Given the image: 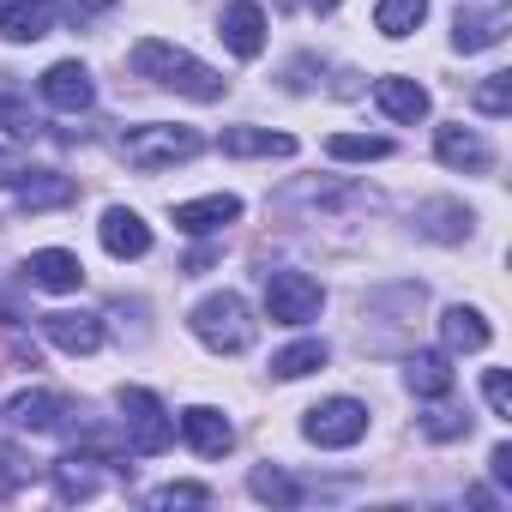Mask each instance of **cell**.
I'll use <instances>...</instances> for the list:
<instances>
[{
  "label": "cell",
  "instance_id": "cell-1",
  "mask_svg": "<svg viewBox=\"0 0 512 512\" xmlns=\"http://www.w3.org/2000/svg\"><path fill=\"white\" fill-rule=\"evenodd\" d=\"M133 73L151 79V85H163V91H175V97H193V103H217L229 91V79L217 67H205L199 55H187V49H175L163 37H145L133 49Z\"/></svg>",
  "mask_w": 512,
  "mask_h": 512
},
{
  "label": "cell",
  "instance_id": "cell-2",
  "mask_svg": "<svg viewBox=\"0 0 512 512\" xmlns=\"http://www.w3.org/2000/svg\"><path fill=\"white\" fill-rule=\"evenodd\" d=\"M187 326H193V338H199L205 350H217V356H241L253 338H260V320H253V308H247L235 290L205 296V302L187 314Z\"/></svg>",
  "mask_w": 512,
  "mask_h": 512
},
{
  "label": "cell",
  "instance_id": "cell-3",
  "mask_svg": "<svg viewBox=\"0 0 512 512\" xmlns=\"http://www.w3.org/2000/svg\"><path fill=\"white\" fill-rule=\"evenodd\" d=\"M272 205H278V211H302V205H308L314 217H350V211H374L380 193L362 187V181H344V175H302V181L278 187Z\"/></svg>",
  "mask_w": 512,
  "mask_h": 512
},
{
  "label": "cell",
  "instance_id": "cell-4",
  "mask_svg": "<svg viewBox=\"0 0 512 512\" xmlns=\"http://www.w3.org/2000/svg\"><path fill=\"white\" fill-rule=\"evenodd\" d=\"M205 151V139L193 127H169V121H145V127H127L121 133V157L133 169H175V163H193Z\"/></svg>",
  "mask_w": 512,
  "mask_h": 512
},
{
  "label": "cell",
  "instance_id": "cell-5",
  "mask_svg": "<svg viewBox=\"0 0 512 512\" xmlns=\"http://www.w3.org/2000/svg\"><path fill=\"white\" fill-rule=\"evenodd\" d=\"M121 434H127V452L157 458V452H169V440H175V416L163 410L157 392H145V386H121Z\"/></svg>",
  "mask_w": 512,
  "mask_h": 512
},
{
  "label": "cell",
  "instance_id": "cell-6",
  "mask_svg": "<svg viewBox=\"0 0 512 512\" xmlns=\"http://www.w3.org/2000/svg\"><path fill=\"white\" fill-rule=\"evenodd\" d=\"M302 440L320 452H350L368 440V404L362 398H326L302 416Z\"/></svg>",
  "mask_w": 512,
  "mask_h": 512
},
{
  "label": "cell",
  "instance_id": "cell-7",
  "mask_svg": "<svg viewBox=\"0 0 512 512\" xmlns=\"http://www.w3.org/2000/svg\"><path fill=\"white\" fill-rule=\"evenodd\" d=\"M320 308H326L320 278H308V272H296V266L266 272V314H272L278 326H308V320H320Z\"/></svg>",
  "mask_w": 512,
  "mask_h": 512
},
{
  "label": "cell",
  "instance_id": "cell-8",
  "mask_svg": "<svg viewBox=\"0 0 512 512\" xmlns=\"http://www.w3.org/2000/svg\"><path fill=\"white\" fill-rule=\"evenodd\" d=\"M217 37L235 61H260L266 55V13H260V0H229L223 19H217Z\"/></svg>",
  "mask_w": 512,
  "mask_h": 512
},
{
  "label": "cell",
  "instance_id": "cell-9",
  "mask_svg": "<svg viewBox=\"0 0 512 512\" xmlns=\"http://www.w3.org/2000/svg\"><path fill=\"white\" fill-rule=\"evenodd\" d=\"M434 157H440L446 169H458V175H488V169H494L488 139H482L476 127H464V121H446V127L434 133Z\"/></svg>",
  "mask_w": 512,
  "mask_h": 512
},
{
  "label": "cell",
  "instance_id": "cell-10",
  "mask_svg": "<svg viewBox=\"0 0 512 512\" xmlns=\"http://www.w3.org/2000/svg\"><path fill=\"white\" fill-rule=\"evenodd\" d=\"M43 103L61 109V115H85L97 103V85H91V67L85 61H55L43 73Z\"/></svg>",
  "mask_w": 512,
  "mask_h": 512
},
{
  "label": "cell",
  "instance_id": "cell-11",
  "mask_svg": "<svg viewBox=\"0 0 512 512\" xmlns=\"http://www.w3.org/2000/svg\"><path fill=\"white\" fill-rule=\"evenodd\" d=\"M43 338H49L55 350H67V356H97V350H103V314L55 308V314H43Z\"/></svg>",
  "mask_w": 512,
  "mask_h": 512
},
{
  "label": "cell",
  "instance_id": "cell-12",
  "mask_svg": "<svg viewBox=\"0 0 512 512\" xmlns=\"http://www.w3.org/2000/svg\"><path fill=\"white\" fill-rule=\"evenodd\" d=\"M416 235H428L440 247H458V241L476 235V211L458 205V199H422L416 205Z\"/></svg>",
  "mask_w": 512,
  "mask_h": 512
},
{
  "label": "cell",
  "instance_id": "cell-13",
  "mask_svg": "<svg viewBox=\"0 0 512 512\" xmlns=\"http://www.w3.org/2000/svg\"><path fill=\"white\" fill-rule=\"evenodd\" d=\"M500 37H506V7L500 0H488V7H458V19H452V49L458 55H482Z\"/></svg>",
  "mask_w": 512,
  "mask_h": 512
},
{
  "label": "cell",
  "instance_id": "cell-14",
  "mask_svg": "<svg viewBox=\"0 0 512 512\" xmlns=\"http://www.w3.org/2000/svg\"><path fill=\"white\" fill-rule=\"evenodd\" d=\"M97 235L109 247V260H145V253H151V223L139 211H127V205H109L103 223H97Z\"/></svg>",
  "mask_w": 512,
  "mask_h": 512
},
{
  "label": "cell",
  "instance_id": "cell-15",
  "mask_svg": "<svg viewBox=\"0 0 512 512\" xmlns=\"http://www.w3.org/2000/svg\"><path fill=\"white\" fill-rule=\"evenodd\" d=\"M49 482H55V500H91L103 488V452H61L49 464Z\"/></svg>",
  "mask_w": 512,
  "mask_h": 512
},
{
  "label": "cell",
  "instance_id": "cell-16",
  "mask_svg": "<svg viewBox=\"0 0 512 512\" xmlns=\"http://www.w3.org/2000/svg\"><path fill=\"white\" fill-rule=\"evenodd\" d=\"M61 19V0H7L0 7V37L7 43H43Z\"/></svg>",
  "mask_w": 512,
  "mask_h": 512
},
{
  "label": "cell",
  "instance_id": "cell-17",
  "mask_svg": "<svg viewBox=\"0 0 512 512\" xmlns=\"http://www.w3.org/2000/svg\"><path fill=\"white\" fill-rule=\"evenodd\" d=\"M169 217H175L181 235H217V229H229L241 217V199L235 193H205V199H181Z\"/></svg>",
  "mask_w": 512,
  "mask_h": 512
},
{
  "label": "cell",
  "instance_id": "cell-18",
  "mask_svg": "<svg viewBox=\"0 0 512 512\" xmlns=\"http://www.w3.org/2000/svg\"><path fill=\"white\" fill-rule=\"evenodd\" d=\"M181 440H187L199 458H223V452L235 446V428H229L223 410H211V404H187V410H181Z\"/></svg>",
  "mask_w": 512,
  "mask_h": 512
},
{
  "label": "cell",
  "instance_id": "cell-19",
  "mask_svg": "<svg viewBox=\"0 0 512 512\" xmlns=\"http://www.w3.org/2000/svg\"><path fill=\"white\" fill-rule=\"evenodd\" d=\"M25 278H31L37 290L73 296V290L85 284V266H79V253H67V247H37L31 260H25Z\"/></svg>",
  "mask_w": 512,
  "mask_h": 512
},
{
  "label": "cell",
  "instance_id": "cell-20",
  "mask_svg": "<svg viewBox=\"0 0 512 512\" xmlns=\"http://www.w3.org/2000/svg\"><path fill=\"white\" fill-rule=\"evenodd\" d=\"M374 103H380V115L386 121H428V85H416V79H404V73H392V79H380L374 85Z\"/></svg>",
  "mask_w": 512,
  "mask_h": 512
},
{
  "label": "cell",
  "instance_id": "cell-21",
  "mask_svg": "<svg viewBox=\"0 0 512 512\" xmlns=\"http://www.w3.org/2000/svg\"><path fill=\"white\" fill-rule=\"evenodd\" d=\"M488 320H482V308H446L440 314V344H446V356H476V350H488Z\"/></svg>",
  "mask_w": 512,
  "mask_h": 512
},
{
  "label": "cell",
  "instance_id": "cell-22",
  "mask_svg": "<svg viewBox=\"0 0 512 512\" xmlns=\"http://www.w3.org/2000/svg\"><path fill=\"white\" fill-rule=\"evenodd\" d=\"M217 151L223 157H296V139L290 133H272V127H223V139H217Z\"/></svg>",
  "mask_w": 512,
  "mask_h": 512
},
{
  "label": "cell",
  "instance_id": "cell-23",
  "mask_svg": "<svg viewBox=\"0 0 512 512\" xmlns=\"http://www.w3.org/2000/svg\"><path fill=\"white\" fill-rule=\"evenodd\" d=\"M13 199H19V211H61V205L79 199V187H73L67 175H55V169H31V175L13 187Z\"/></svg>",
  "mask_w": 512,
  "mask_h": 512
},
{
  "label": "cell",
  "instance_id": "cell-24",
  "mask_svg": "<svg viewBox=\"0 0 512 512\" xmlns=\"http://www.w3.org/2000/svg\"><path fill=\"white\" fill-rule=\"evenodd\" d=\"M7 422H13L19 434H55V428L67 422V404H61L55 392H19V398L7 404Z\"/></svg>",
  "mask_w": 512,
  "mask_h": 512
},
{
  "label": "cell",
  "instance_id": "cell-25",
  "mask_svg": "<svg viewBox=\"0 0 512 512\" xmlns=\"http://www.w3.org/2000/svg\"><path fill=\"white\" fill-rule=\"evenodd\" d=\"M452 356L446 350H416L410 362H404V386L416 392V398H446L452 392Z\"/></svg>",
  "mask_w": 512,
  "mask_h": 512
},
{
  "label": "cell",
  "instance_id": "cell-26",
  "mask_svg": "<svg viewBox=\"0 0 512 512\" xmlns=\"http://www.w3.org/2000/svg\"><path fill=\"white\" fill-rule=\"evenodd\" d=\"M247 494L266 500V506H296V500H308V488H302L284 464H253V470H247Z\"/></svg>",
  "mask_w": 512,
  "mask_h": 512
},
{
  "label": "cell",
  "instance_id": "cell-27",
  "mask_svg": "<svg viewBox=\"0 0 512 512\" xmlns=\"http://www.w3.org/2000/svg\"><path fill=\"white\" fill-rule=\"evenodd\" d=\"M326 338H296V344H284L278 356H272V380H302V374H314V368H326Z\"/></svg>",
  "mask_w": 512,
  "mask_h": 512
},
{
  "label": "cell",
  "instance_id": "cell-28",
  "mask_svg": "<svg viewBox=\"0 0 512 512\" xmlns=\"http://www.w3.org/2000/svg\"><path fill=\"white\" fill-rule=\"evenodd\" d=\"M422 19H428V0H380V7H374V31L392 37V43L422 31Z\"/></svg>",
  "mask_w": 512,
  "mask_h": 512
},
{
  "label": "cell",
  "instance_id": "cell-29",
  "mask_svg": "<svg viewBox=\"0 0 512 512\" xmlns=\"http://www.w3.org/2000/svg\"><path fill=\"white\" fill-rule=\"evenodd\" d=\"M326 151H332V163H380V157H392V139L386 133H332Z\"/></svg>",
  "mask_w": 512,
  "mask_h": 512
},
{
  "label": "cell",
  "instance_id": "cell-30",
  "mask_svg": "<svg viewBox=\"0 0 512 512\" xmlns=\"http://www.w3.org/2000/svg\"><path fill=\"white\" fill-rule=\"evenodd\" d=\"M428 404H434V410L422 416V434H428V440H440V446H446V440H464V434H470V422H476L470 410H452L446 398H428Z\"/></svg>",
  "mask_w": 512,
  "mask_h": 512
},
{
  "label": "cell",
  "instance_id": "cell-31",
  "mask_svg": "<svg viewBox=\"0 0 512 512\" xmlns=\"http://www.w3.org/2000/svg\"><path fill=\"white\" fill-rule=\"evenodd\" d=\"M145 506H151V512H169V506H211V488H205V482H163V488L145 494Z\"/></svg>",
  "mask_w": 512,
  "mask_h": 512
},
{
  "label": "cell",
  "instance_id": "cell-32",
  "mask_svg": "<svg viewBox=\"0 0 512 512\" xmlns=\"http://www.w3.org/2000/svg\"><path fill=\"white\" fill-rule=\"evenodd\" d=\"M476 109H482V115H506V109H512V73H488V79L476 85Z\"/></svg>",
  "mask_w": 512,
  "mask_h": 512
},
{
  "label": "cell",
  "instance_id": "cell-33",
  "mask_svg": "<svg viewBox=\"0 0 512 512\" xmlns=\"http://www.w3.org/2000/svg\"><path fill=\"white\" fill-rule=\"evenodd\" d=\"M482 398H488L494 416H512V380H506V368H488L482 374Z\"/></svg>",
  "mask_w": 512,
  "mask_h": 512
},
{
  "label": "cell",
  "instance_id": "cell-34",
  "mask_svg": "<svg viewBox=\"0 0 512 512\" xmlns=\"http://www.w3.org/2000/svg\"><path fill=\"white\" fill-rule=\"evenodd\" d=\"M31 482V464L19 458V452H0V500H7V494H19Z\"/></svg>",
  "mask_w": 512,
  "mask_h": 512
},
{
  "label": "cell",
  "instance_id": "cell-35",
  "mask_svg": "<svg viewBox=\"0 0 512 512\" xmlns=\"http://www.w3.org/2000/svg\"><path fill=\"white\" fill-rule=\"evenodd\" d=\"M0 121H7V127H13L19 139H31V133L43 127V121H37V115H31L25 103H13V97H0Z\"/></svg>",
  "mask_w": 512,
  "mask_h": 512
},
{
  "label": "cell",
  "instance_id": "cell-36",
  "mask_svg": "<svg viewBox=\"0 0 512 512\" xmlns=\"http://www.w3.org/2000/svg\"><path fill=\"white\" fill-rule=\"evenodd\" d=\"M31 175V163L19 157V151H7V145H0V187H19Z\"/></svg>",
  "mask_w": 512,
  "mask_h": 512
},
{
  "label": "cell",
  "instance_id": "cell-37",
  "mask_svg": "<svg viewBox=\"0 0 512 512\" xmlns=\"http://www.w3.org/2000/svg\"><path fill=\"white\" fill-rule=\"evenodd\" d=\"M488 476H494L500 488H512V446H494V452H488Z\"/></svg>",
  "mask_w": 512,
  "mask_h": 512
},
{
  "label": "cell",
  "instance_id": "cell-38",
  "mask_svg": "<svg viewBox=\"0 0 512 512\" xmlns=\"http://www.w3.org/2000/svg\"><path fill=\"white\" fill-rule=\"evenodd\" d=\"M115 7V0H73V19L85 25V19H97V13H109Z\"/></svg>",
  "mask_w": 512,
  "mask_h": 512
},
{
  "label": "cell",
  "instance_id": "cell-39",
  "mask_svg": "<svg viewBox=\"0 0 512 512\" xmlns=\"http://www.w3.org/2000/svg\"><path fill=\"white\" fill-rule=\"evenodd\" d=\"M308 7H314V13H338V7H344V0H308Z\"/></svg>",
  "mask_w": 512,
  "mask_h": 512
},
{
  "label": "cell",
  "instance_id": "cell-40",
  "mask_svg": "<svg viewBox=\"0 0 512 512\" xmlns=\"http://www.w3.org/2000/svg\"><path fill=\"white\" fill-rule=\"evenodd\" d=\"M0 7H7V0H0Z\"/></svg>",
  "mask_w": 512,
  "mask_h": 512
}]
</instances>
